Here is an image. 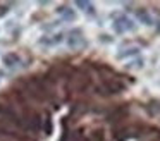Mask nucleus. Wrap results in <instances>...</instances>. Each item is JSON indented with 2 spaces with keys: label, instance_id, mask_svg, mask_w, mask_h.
<instances>
[{
  "label": "nucleus",
  "instance_id": "obj_1",
  "mask_svg": "<svg viewBox=\"0 0 160 141\" xmlns=\"http://www.w3.org/2000/svg\"><path fill=\"white\" fill-rule=\"evenodd\" d=\"M114 29L117 31V33H128V31H134L136 29V24L132 19H129L128 16H124V14H119V16L114 17Z\"/></svg>",
  "mask_w": 160,
  "mask_h": 141
},
{
  "label": "nucleus",
  "instance_id": "obj_6",
  "mask_svg": "<svg viewBox=\"0 0 160 141\" xmlns=\"http://www.w3.org/2000/svg\"><path fill=\"white\" fill-rule=\"evenodd\" d=\"M78 7H81V9H84V12H88V14H93V12H95L93 5H91L90 2H78Z\"/></svg>",
  "mask_w": 160,
  "mask_h": 141
},
{
  "label": "nucleus",
  "instance_id": "obj_2",
  "mask_svg": "<svg viewBox=\"0 0 160 141\" xmlns=\"http://www.w3.org/2000/svg\"><path fill=\"white\" fill-rule=\"evenodd\" d=\"M67 47L71 48H78L81 47V45H84V38H83V33H81L79 29H71L69 33H67Z\"/></svg>",
  "mask_w": 160,
  "mask_h": 141
},
{
  "label": "nucleus",
  "instance_id": "obj_5",
  "mask_svg": "<svg viewBox=\"0 0 160 141\" xmlns=\"http://www.w3.org/2000/svg\"><path fill=\"white\" fill-rule=\"evenodd\" d=\"M138 52H139V48H138V47H131V48H128V50H124V53H119L117 57H119V58L134 57V55H138Z\"/></svg>",
  "mask_w": 160,
  "mask_h": 141
},
{
  "label": "nucleus",
  "instance_id": "obj_3",
  "mask_svg": "<svg viewBox=\"0 0 160 141\" xmlns=\"http://www.w3.org/2000/svg\"><path fill=\"white\" fill-rule=\"evenodd\" d=\"M62 41V34H53V36H43L38 41L40 45H47V47H52V45H59Z\"/></svg>",
  "mask_w": 160,
  "mask_h": 141
},
{
  "label": "nucleus",
  "instance_id": "obj_4",
  "mask_svg": "<svg viewBox=\"0 0 160 141\" xmlns=\"http://www.w3.org/2000/svg\"><path fill=\"white\" fill-rule=\"evenodd\" d=\"M19 64H21V57L18 53H9L4 57V65L7 67H18Z\"/></svg>",
  "mask_w": 160,
  "mask_h": 141
}]
</instances>
